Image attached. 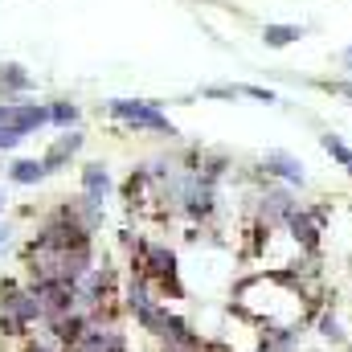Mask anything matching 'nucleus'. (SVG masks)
<instances>
[{
	"label": "nucleus",
	"mask_w": 352,
	"mask_h": 352,
	"mask_svg": "<svg viewBox=\"0 0 352 352\" xmlns=\"http://www.w3.org/2000/svg\"><path fill=\"white\" fill-rule=\"evenodd\" d=\"M270 168H278L287 180H299V184H303V168H299L295 160H287V156H270Z\"/></svg>",
	"instance_id": "1"
},
{
	"label": "nucleus",
	"mask_w": 352,
	"mask_h": 352,
	"mask_svg": "<svg viewBox=\"0 0 352 352\" xmlns=\"http://www.w3.org/2000/svg\"><path fill=\"white\" fill-rule=\"evenodd\" d=\"M295 37V29H270L266 33V41H291Z\"/></svg>",
	"instance_id": "4"
},
{
	"label": "nucleus",
	"mask_w": 352,
	"mask_h": 352,
	"mask_svg": "<svg viewBox=\"0 0 352 352\" xmlns=\"http://www.w3.org/2000/svg\"><path fill=\"white\" fill-rule=\"evenodd\" d=\"M344 62H349V66H352V54H349V58H344Z\"/></svg>",
	"instance_id": "5"
},
{
	"label": "nucleus",
	"mask_w": 352,
	"mask_h": 352,
	"mask_svg": "<svg viewBox=\"0 0 352 352\" xmlns=\"http://www.w3.org/2000/svg\"><path fill=\"white\" fill-rule=\"evenodd\" d=\"M324 148H328V152H332L340 164H349V168H352V152L344 148V144H340V140H336V135H328V140H324Z\"/></svg>",
	"instance_id": "2"
},
{
	"label": "nucleus",
	"mask_w": 352,
	"mask_h": 352,
	"mask_svg": "<svg viewBox=\"0 0 352 352\" xmlns=\"http://www.w3.org/2000/svg\"><path fill=\"white\" fill-rule=\"evenodd\" d=\"M320 332H324L332 344H340V340H344V332H340V324H336L332 316H320Z\"/></svg>",
	"instance_id": "3"
}]
</instances>
